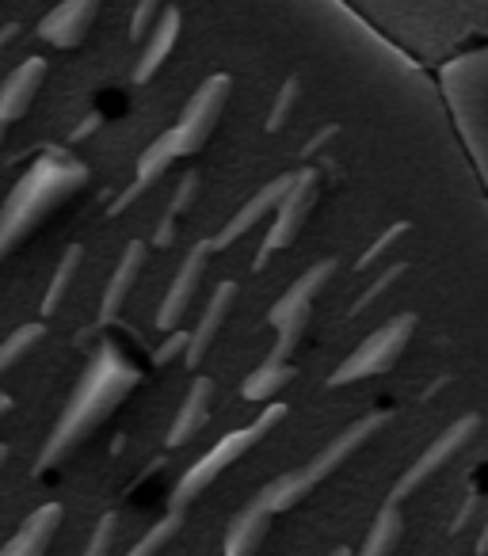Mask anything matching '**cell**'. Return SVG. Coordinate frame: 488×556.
I'll list each match as a JSON object with an SVG mask.
<instances>
[{
  "label": "cell",
  "instance_id": "30bf717a",
  "mask_svg": "<svg viewBox=\"0 0 488 556\" xmlns=\"http://www.w3.org/2000/svg\"><path fill=\"white\" fill-rule=\"evenodd\" d=\"M42 336H47V320H32V325H20L9 340L0 343V374L12 370L24 355H32V348H39Z\"/></svg>",
  "mask_w": 488,
  "mask_h": 556
},
{
  "label": "cell",
  "instance_id": "8992f818",
  "mask_svg": "<svg viewBox=\"0 0 488 556\" xmlns=\"http://www.w3.org/2000/svg\"><path fill=\"white\" fill-rule=\"evenodd\" d=\"M47 73H50L47 58H27V62H20L16 70L4 77V85H0V141H4L12 123H20V118L32 111Z\"/></svg>",
  "mask_w": 488,
  "mask_h": 556
},
{
  "label": "cell",
  "instance_id": "9c48e42d",
  "mask_svg": "<svg viewBox=\"0 0 488 556\" xmlns=\"http://www.w3.org/2000/svg\"><path fill=\"white\" fill-rule=\"evenodd\" d=\"M118 538H123V518H118V510H100V518H96L92 530H88L80 556H115Z\"/></svg>",
  "mask_w": 488,
  "mask_h": 556
},
{
  "label": "cell",
  "instance_id": "7a4b0ae2",
  "mask_svg": "<svg viewBox=\"0 0 488 556\" xmlns=\"http://www.w3.org/2000/svg\"><path fill=\"white\" fill-rule=\"evenodd\" d=\"M92 184V164L73 156L70 149H42L32 168L16 179L9 199L0 202V260L16 252L54 210L77 199Z\"/></svg>",
  "mask_w": 488,
  "mask_h": 556
},
{
  "label": "cell",
  "instance_id": "277c9868",
  "mask_svg": "<svg viewBox=\"0 0 488 556\" xmlns=\"http://www.w3.org/2000/svg\"><path fill=\"white\" fill-rule=\"evenodd\" d=\"M149 255H153L149 232L146 237H130L123 248H118V260H115V267H111L108 287H103V294H100V309H96V328H108L118 320L123 305L130 302L134 287H138V278L146 275Z\"/></svg>",
  "mask_w": 488,
  "mask_h": 556
},
{
  "label": "cell",
  "instance_id": "6da1fadb",
  "mask_svg": "<svg viewBox=\"0 0 488 556\" xmlns=\"http://www.w3.org/2000/svg\"><path fill=\"white\" fill-rule=\"evenodd\" d=\"M96 332H100V340L88 348L85 370H80L77 386L70 389V401L62 404L39 457H35V477H47L50 469L70 462L146 386V348L115 340L103 328H96Z\"/></svg>",
  "mask_w": 488,
  "mask_h": 556
},
{
  "label": "cell",
  "instance_id": "3957f363",
  "mask_svg": "<svg viewBox=\"0 0 488 556\" xmlns=\"http://www.w3.org/2000/svg\"><path fill=\"white\" fill-rule=\"evenodd\" d=\"M435 80H439L465 156H470L480 191L488 199V42L442 62L435 70Z\"/></svg>",
  "mask_w": 488,
  "mask_h": 556
},
{
  "label": "cell",
  "instance_id": "52a82bcc",
  "mask_svg": "<svg viewBox=\"0 0 488 556\" xmlns=\"http://www.w3.org/2000/svg\"><path fill=\"white\" fill-rule=\"evenodd\" d=\"M62 522H65L62 503H42V507H35L32 515L20 522V530L0 545V556H47V548L54 545Z\"/></svg>",
  "mask_w": 488,
  "mask_h": 556
},
{
  "label": "cell",
  "instance_id": "7c38bea8",
  "mask_svg": "<svg viewBox=\"0 0 488 556\" xmlns=\"http://www.w3.org/2000/svg\"><path fill=\"white\" fill-rule=\"evenodd\" d=\"M9 412H12V396L0 393V416H9Z\"/></svg>",
  "mask_w": 488,
  "mask_h": 556
},
{
  "label": "cell",
  "instance_id": "ba28073f",
  "mask_svg": "<svg viewBox=\"0 0 488 556\" xmlns=\"http://www.w3.org/2000/svg\"><path fill=\"white\" fill-rule=\"evenodd\" d=\"M80 267H85V244H80V240H73V244H65L62 260H58V267H54V278H50L47 294H42V305H39V317L42 320L54 317V313L62 309L65 294H70L73 278H77Z\"/></svg>",
  "mask_w": 488,
  "mask_h": 556
},
{
  "label": "cell",
  "instance_id": "4fadbf2b",
  "mask_svg": "<svg viewBox=\"0 0 488 556\" xmlns=\"http://www.w3.org/2000/svg\"><path fill=\"white\" fill-rule=\"evenodd\" d=\"M9 454H12V450H9V442H0V469H4V465H9Z\"/></svg>",
  "mask_w": 488,
  "mask_h": 556
},
{
  "label": "cell",
  "instance_id": "8fae6325",
  "mask_svg": "<svg viewBox=\"0 0 488 556\" xmlns=\"http://www.w3.org/2000/svg\"><path fill=\"white\" fill-rule=\"evenodd\" d=\"M16 35H20V24H4V27H0V50L9 47V42L16 39Z\"/></svg>",
  "mask_w": 488,
  "mask_h": 556
},
{
  "label": "cell",
  "instance_id": "5b68a950",
  "mask_svg": "<svg viewBox=\"0 0 488 556\" xmlns=\"http://www.w3.org/2000/svg\"><path fill=\"white\" fill-rule=\"evenodd\" d=\"M103 9H108V0H62L39 20V39L50 42L54 50L85 47Z\"/></svg>",
  "mask_w": 488,
  "mask_h": 556
}]
</instances>
